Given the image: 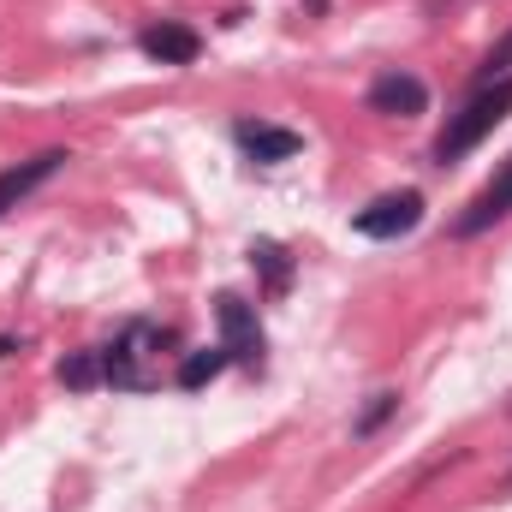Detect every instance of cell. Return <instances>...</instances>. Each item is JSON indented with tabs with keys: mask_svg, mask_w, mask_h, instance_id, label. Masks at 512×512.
I'll use <instances>...</instances> for the list:
<instances>
[{
	"mask_svg": "<svg viewBox=\"0 0 512 512\" xmlns=\"http://www.w3.org/2000/svg\"><path fill=\"white\" fill-rule=\"evenodd\" d=\"M507 114H512V72H507V78H495V84H477V96H471V102L447 120V131L435 137V161H441V167L465 161V155H471V149H477L495 126H501Z\"/></svg>",
	"mask_w": 512,
	"mask_h": 512,
	"instance_id": "6da1fadb",
	"label": "cell"
},
{
	"mask_svg": "<svg viewBox=\"0 0 512 512\" xmlns=\"http://www.w3.org/2000/svg\"><path fill=\"white\" fill-rule=\"evenodd\" d=\"M161 346H167V328L155 322H131L126 334L102 352V382L108 387H126V393H149L161 387Z\"/></svg>",
	"mask_w": 512,
	"mask_h": 512,
	"instance_id": "7a4b0ae2",
	"label": "cell"
},
{
	"mask_svg": "<svg viewBox=\"0 0 512 512\" xmlns=\"http://www.w3.org/2000/svg\"><path fill=\"white\" fill-rule=\"evenodd\" d=\"M215 322H221V346H227V358L245 364V370H256V364H262V328H256L251 304H245L239 292H221V298H215Z\"/></svg>",
	"mask_w": 512,
	"mask_h": 512,
	"instance_id": "3957f363",
	"label": "cell"
},
{
	"mask_svg": "<svg viewBox=\"0 0 512 512\" xmlns=\"http://www.w3.org/2000/svg\"><path fill=\"white\" fill-rule=\"evenodd\" d=\"M417 221H423V197H417V191H387L370 209L352 215V227H358L364 239H405Z\"/></svg>",
	"mask_w": 512,
	"mask_h": 512,
	"instance_id": "277c9868",
	"label": "cell"
},
{
	"mask_svg": "<svg viewBox=\"0 0 512 512\" xmlns=\"http://www.w3.org/2000/svg\"><path fill=\"white\" fill-rule=\"evenodd\" d=\"M507 215H512V155H507V167L465 203V215H453V239H477V233H489Z\"/></svg>",
	"mask_w": 512,
	"mask_h": 512,
	"instance_id": "5b68a950",
	"label": "cell"
},
{
	"mask_svg": "<svg viewBox=\"0 0 512 512\" xmlns=\"http://www.w3.org/2000/svg\"><path fill=\"white\" fill-rule=\"evenodd\" d=\"M66 161H72L66 149H42V155H30V161L6 167V173H0V221H6V215H12V209H18V203L36 191V185H48V179H54Z\"/></svg>",
	"mask_w": 512,
	"mask_h": 512,
	"instance_id": "8992f818",
	"label": "cell"
},
{
	"mask_svg": "<svg viewBox=\"0 0 512 512\" xmlns=\"http://www.w3.org/2000/svg\"><path fill=\"white\" fill-rule=\"evenodd\" d=\"M137 48H143L149 60H161V66H191V60L203 54V36H197L191 24H173V18H161V24H149V30L137 36Z\"/></svg>",
	"mask_w": 512,
	"mask_h": 512,
	"instance_id": "52a82bcc",
	"label": "cell"
},
{
	"mask_svg": "<svg viewBox=\"0 0 512 512\" xmlns=\"http://www.w3.org/2000/svg\"><path fill=\"white\" fill-rule=\"evenodd\" d=\"M370 108L376 114H393V120H417L429 108V84L411 78V72H387V78L370 84Z\"/></svg>",
	"mask_w": 512,
	"mask_h": 512,
	"instance_id": "ba28073f",
	"label": "cell"
},
{
	"mask_svg": "<svg viewBox=\"0 0 512 512\" xmlns=\"http://www.w3.org/2000/svg\"><path fill=\"white\" fill-rule=\"evenodd\" d=\"M233 137H239V149L251 155V161H292L298 149H304V137L286 126H262V120H239L233 126Z\"/></svg>",
	"mask_w": 512,
	"mask_h": 512,
	"instance_id": "9c48e42d",
	"label": "cell"
},
{
	"mask_svg": "<svg viewBox=\"0 0 512 512\" xmlns=\"http://www.w3.org/2000/svg\"><path fill=\"white\" fill-rule=\"evenodd\" d=\"M233 358H227V346H203V352H185L179 358V370H173V382L185 387V393H197V387H209L221 370H227Z\"/></svg>",
	"mask_w": 512,
	"mask_h": 512,
	"instance_id": "30bf717a",
	"label": "cell"
},
{
	"mask_svg": "<svg viewBox=\"0 0 512 512\" xmlns=\"http://www.w3.org/2000/svg\"><path fill=\"white\" fill-rule=\"evenodd\" d=\"M251 268L262 274V286H268L274 298H280V292L292 286V256L280 251L274 239H256V245H251Z\"/></svg>",
	"mask_w": 512,
	"mask_h": 512,
	"instance_id": "8fae6325",
	"label": "cell"
},
{
	"mask_svg": "<svg viewBox=\"0 0 512 512\" xmlns=\"http://www.w3.org/2000/svg\"><path fill=\"white\" fill-rule=\"evenodd\" d=\"M60 382L78 387V393H84V387H96V382H102V352H72V358L60 364Z\"/></svg>",
	"mask_w": 512,
	"mask_h": 512,
	"instance_id": "7c38bea8",
	"label": "cell"
},
{
	"mask_svg": "<svg viewBox=\"0 0 512 512\" xmlns=\"http://www.w3.org/2000/svg\"><path fill=\"white\" fill-rule=\"evenodd\" d=\"M495 72H512V30L489 48V60H483V72H477V84H495Z\"/></svg>",
	"mask_w": 512,
	"mask_h": 512,
	"instance_id": "4fadbf2b",
	"label": "cell"
},
{
	"mask_svg": "<svg viewBox=\"0 0 512 512\" xmlns=\"http://www.w3.org/2000/svg\"><path fill=\"white\" fill-rule=\"evenodd\" d=\"M387 411H399V393H376V399L364 405V417H358V435H370V429L382 423Z\"/></svg>",
	"mask_w": 512,
	"mask_h": 512,
	"instance_id": "5bb4252c",
	"label": "cell"
}]
</instances>
